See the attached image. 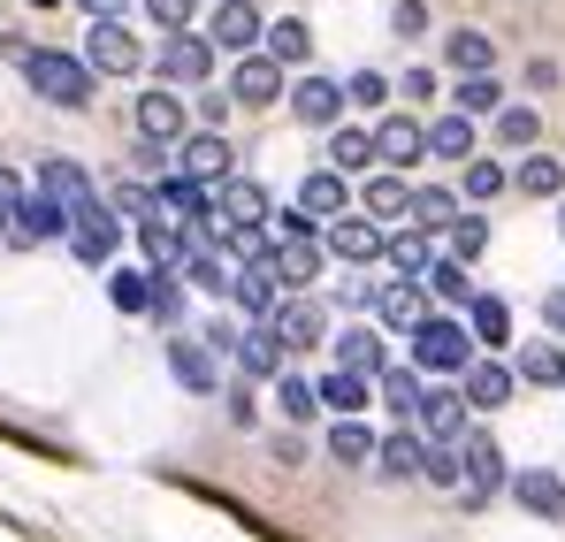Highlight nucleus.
<instances>
[{
    "label": "nucleus",
    "instance_id": "603ef678",
    "mask_svg": "<svg viewBox=\"0 0 565 542\" xmlns=\"http://www.w3.org/2000/svg\"><path fill=\"white\" fill-rule=\"evenodd\" d=\"M184 275H191V283H199V290H230V268H222V261H214L206 245H199V253H191V261H184Z\"/></svg>",
    "mask_w": 565,
    "mask_h": 542
},
{
    "label": "nucleus",
    "instance_id": "e433bc0d",
    "mask_svg": "<svg viewBox=\"0 0 565 542\" xmlns=\"http://www.w3.org/2000/svg\"><path fill=\"white\" fill-rule=\"evenodd\" d=\"M413 230H451L459 222V191H444V183H428V191H413Z\"/></svg>",
    "mask_w": 565,
    "mask_h": 542
},
{
    "label": "nucleus",
    "instance_id": "e2e57ef3",
    "mask_svg": "<svg viewBox=\"0 0 565 542\" xmlns=\"http://www.w3.org/2000/svg\"><path fill=\"white\" fill-rule=\"evenodd\" d=\"M558 230H565V214H558Z\"/></svg>",
    "mask_w": 565,
    "mask_h": 542
},
{
    "label": "nucleus",
    "instance_id": "473e14b6",
    "mask_svg": "<svg viewBox=\"0 0 565 542\" xmlns=\"http://www.w3.org/2000/svg\"><path fill=\"white\" fill-rule=\"evenodd\" d=\"M382 253H390V268H397V283H420L428 275V230H397V237H382Z\"/></svg>",
    "mask_w": 565,
    "mask_h": 542
},
{
    "label": "nucleus",
    "instance_id": "49530a36",
    "mask_svg": "<svg viewBox=\"0 0 565 542\" xmlns=\"http://www.w3.org/2000/svg\"><path fill=\"white\" fill-rule=\"evenodd\" d=\"M497 138H504V146H535V138H543V115H535V107H497Z\"/></svg>",
    "mask_w": 565,
    "mask_h": 542
},
{
    "label": "nucleus",
    "instance_id": "37998d69",
    "mask_svg": "<svg viewBox=\"0 0 565 542\" xmlns=\"http://www.w3.org/2000/svg\"><path fill=\"white\" fill-rule=\"evenodd\" d=\"M489 62H497V46L481 31H451V70L459 77H489Z\"/></svg>",
    "mask_w": 565,
    "mask_h": 542
},
{
    "label": "nucleus",
    "instance_id": "6e6d98bb",
    "mask_svg": "<svg viewBox=\"0 0 565 542\" xmlns=\"http://www.w3.org/2000/svg\"><path fill=\"white\" fill-rule=\"evenodd\" d=\"M15 206H23V177H15V169L0 161V230L15 222Z\"/></svg>",
    "mask_w": 565,
    "mask_h": 542
},
{
    "label": "nucleus",
    "instance_id": "c85d7f7f",
    "mask_svg": "<svg viewBox=\"0 0 565 542\" xmlns=\"http://www.w3.org/2000/svg\"><path fill=\"white\" fill-rule=\"evenodd\" d=\"M420 390H428V382H420L413 366H382V374H375V397L405 421V428H413V413H420Z\"/></svg>",
    "mask_w": 565,
    "mask_h": 542
},
{
    "label": "nucleus",
    "instance_id": "5701e85b",
    "mask_svg": "<svg viewBox=\"0 0 565 542\" xmlns=\"http://www.w3.org/2000/svg\"><path fill=\"white\" fill-rule=\"evenodd\" d=\"M169 374L184 382L191 397H206V390L222 382V366H214V352H206L199 337H177V344H169Z\"/></svg>",
    "mask_w": 565,
    "mask_h": 542
},
{
    "label": "nucleus",
    "instance_id": "72a5a7b5",
    "mask_svg": "<svg viewBox=\"0 0 565 542\" xmlns=\"http://www.w3.org/2000/svg\"><path fill=\"white\" fill-rule=\"evenodd\" d=\"M428 130V153L436 161H473V123L467 115H436V123H420Z\"/></svg>",
    "mask_w": 565,
    "mask_h": 542
},
{
    "label": "nucleus",
    "instance_id": "0eeeda50",
    "mask_svg": "<svg viewBox=\"0 0 565 542\" xmlns=\"http://www.w3.org/2000/svg\"><path fill=\"white\" fill-rule=\"evenodd\" d=\"M260 39H268V23H260V8L253 0H222L214 8V23H206V46H222V54H260Z\"/></svg>",
    "mask_w": 565,
    "mask_h": 542
},
{
    "label": "nucleus",
    "instance_id": "13d9d810",
    "mask_svg": "<svg viewBox=\"0 0 565 542\" xmlns=\"http://www.w3.org/2000/svg\"><path fill=\"white\" fill-rule=\"evenodd\" d=\"M77 8H85L93 23H122V15H130V0H77Z\"/></svg>",
    "mask_w": 565,
    "mask_h": 542
},
{
    "label": "nucleus",
    "instance_id": "09e8293b",
    "mask_svg": "<svg viewBox=\"0 0 565 542\" xmlns=\"http://www.w3.org/2000/svg\"><path fill=\"white\" fill-rule=\"evenodd\" d=\"M420 283H436V298H473V275L459 268V261H428Z\"/></svg>",
    "mask_w": 565,
    "mask_h": 542
},
{
    "label": "nucleus",
    "instance_id": "052dcab7",
    "mask_svg": "<svg viewBox=\"0 0 565 542\" xmlns=\"http://www.w3.org/2000/svg\"><path fill=\"white\" fill-rule=\"evenodd\" d=\"M543 321H551V329L565 337V290H551V298H543Z\"/></svg>",
    "mask_w": 565,
    "mask_h": 542
},
{
    "label": "nucleus",
    "instance_id": "58836bf2",
    "mask_svg": "<svg viewBox=\"0 0 565 542\" xmlns=\"http://www.w3.org/2000/svg\"><path fill=\"white\" fill-rule=\"evenodd\" d=\"M375 428H367V421H337V428H329V458H344V466H367V458H375Z\"/></svg>",
    "mask_w": 565,
    "mask_h": 542
},
{
    "label": "nucleus",
    "instance_id": "6e6552de",
    "mask_svg": "<svg viewBox=\"0 0 565 542\" xmlns=\"http://www.w3.org/2000/svg\"><path fill=\"white\" fill-rule=\"evenodd\" d=\"M85 70H107V77H138V70H146V46H138L122 23H93V39H85Z\"/></svg>",
    "mask_w": 565,
    "mask_h": 542
},
{
    "label": "nucleus",
    "instance_id": "412c9836",
    "mask_svg": "<svg viewBox=\"0 0 565 542\" xmlns=\"http://www.w3.org/2000/svg\"><path fill=\"white\" fill-rule=\"evenodd\" d=\"M344 177H329V169H306V183H298V214L306 222H344Z\"/></svg>",
    "mask_w": 565,
    "mask_h": 542
},
{
    "label": "nucleus",
    "instance_id": "4d7b16f0",
    "mask_svg": "<svg viewBox=\"0 0 565 542\" xmlns=\"http://www.w3.org/2000/svg\"><path fill=\"white\" fill-rule=\"evenodd\" d=\"M390 23H397V39H420V31H428V8H420V0H397Z\"/></svg>",
    "mask_w": 565,
    "mask_h": 542
},
{
    "label": "nucleus",
    "instance_id": "ea45409f",
    "mask_svg": "<svg viewBox=\"0 0 565 542\" xmlns=\"http://www.w3.org/2000/svg\"><path fill=\"white\" fill-rule=\"evenodd\" d=\"M520 191H527V199H558L565 191V161L558 153H527V161H520Z\"/></svg>",
    "mask_w": 565,
    "mask_h": 542
},
{
    "label": "nucleus",
    "instance_id": "f03ea898",
    "mask_svg": "<svg viewBox=\"0 0 565 542\" xmlns=\"http://www.w3.org/2000/svg\"><path fill=\"white\" fill-rule=\"evenodd\" d=\"M15 62H23L31 92H39V99H54V107H85V99H93V70H85V54H62V46H23Z\"/></svg>",
    "mask_w": 565,
    "mask_h": 542
},
{
    "label": "nucleus",
    "instance_id": "bb28decb",
    "mask_svg": "<svg viewBox=\"0 0 565 542\" xmlns=\"http://www.w3.org/2000/svg\"><path fill=\"white\" fill-rule=\"evenodd\" d=\"M313 397H321L337 421H360V413L375 405V382H360V374H321V382H313Z\"/></svg>",
    "mask_w": 565,
    "mask_h": 542
},
{
    "label": "nucleus",
    "instance_id": "393cba45",
    "mask_svg": "<svg viewBox=\"0 0 565 542\" xmlns=\"http://www.w3.org/2000/svg\"><path fill=\"white\" fill-rule=\"evenodd\" d=\"M382 366H390V360H382V337L367 329V321L337 337V374H360V382H375Z\"/></svg>",
    "mask_w": 565,
    "mask_h": 542
},
{
    "label": "nucleus",
    "instance_id": "3c124183",
    "mask_svg": "<svg viewBox=\"0 0 565 542\" xmlns=\"http://www.w3.org/2000/svg\"><path fill=\"white\" fill-rule=\"evenodd\" d=\"M382 99H390V77H382V70H360V77L344 85V107H382Z\"/></svg>",
    "mask_w": 565,
    "mask_h": 542
},
{
    "label": "nucleus",
    "instance_id": "f8f14e48",
    "mask_svg": "<svg viewBox=\"0 0 565 542\" xmlns=\"http://www.w3.org/2000/svg\"><path fill=\"white\" fill-rule=\"evenodd\" d=\"M282 99H290V115H298V123H313V130H329V123L344 115V85H337V77H321V70H306Z\"/></svg>",
    "mask_w": 565,
    "mask_h": 542
},
{
    "label": "nucleus",
    "instance_id": "864d4df0",
    "mask_svg": "<svg viewBox=\"0 0 565 542\" xmlns=\"http://www.w3.org/2000/svg\"><path fill=\"white\" fill-rule=\"evenodd\" d=\"M504 169H497V161H467V199H497V191H504Z\"/></svg>",
    "mask_w": 565,
    "mask_h": 542
},
{
    "label": "nucleus",
    "instance_id": "f704fd0d",
    "mask_svg": "<svg viewBox=\"0 0 565 542\" xmlns=\"http://www.w3.org/2000/svg\"><path fill=\"white\" fill-rule=\"evenodd\" d=\"M260 54H268L276 70H290V62H306V54H313V31H306L298 15H282V23H268V39H260Z\"/></svg>",
    "mask_w": 565,
    "mask_h": 542
},
{
    "label": "nucleus",
    "instance_id": "a878e982",
    "mask_svg": "<svg viewBox=\"0 0 565 542\" xmlns=\"http://www.w3.org/2000/svg\"><path fill=\"white\" fill-rule=\"evenodd\" d=\"M153 290H161L153 268H107V306L115 313H153Z\"/></svg>",
    "mask_w": 565,
    "mask_h": 542
},
{
    "label": "nucleus",
    "instance_id": "9b49d317",
    "mask_svg": "<svg viewBox=\"0 0 565 542\" xmlns=\"http://www.w3.org/2000/svg\"><path fill=\"white\" fill-rule=\"evenodd\" d=\"M268 337L282 344V360H290V352H313V344L329 337V321H321V306H313V298H282L276 321H268Z\"/></svg>",
    "mask_w": 565,
    "mask_h": 542
},
{
    "label": "nucleus",
    "instance_id": "39448f33",
    "mask_svg": "<svg viewBox=\"0 0 565 542\" xmlns=\"http://www.w3.org/2000/svg\"><path fill=\"white\" fill-rule=\"evenodd\" d=\"M367 146H375L382 177H405V169H420V161H428V130H420L413 115H382Z\"/></svg>",
    "mask_w": 565,
    "mask_h": 542
},
{
    "label": "nucleus",
    "instance_id": "7ed1b4c3",
    "mask_svg": "<svg viewBox=\"0 0 565 542\" xmlns=\"http://www.w3.org/2000/svg\"><path fill=\"white\" fill-rule=\"evenodd\" d=\"M62 237H70V253H77L85 268H107V261H115V245H122V214H115L107 199H85V206L70 214V230H62Z\"/></svg>",
    "mask_w": 565,
    "mask_h": 542
},
{
    "label": "nucleus",
    "instance_id": "423d86ee",
    "mask_svg": "<svg viewBox=\"0 0 565 542\" xmlns=\"http://www.w3.org/2000/svg\"><path fill=\"white\" fill-rule=\"evenodd\" d=\"M504 481H512V474H504V451H497V436L467 428V436H459V489H467L473 504H481V497H497Z\"/></svg>",
    "mask_w": 565,
    "mask_h": 542
},
{
    "label": "nucleus",
    "instance_id": "bf43d9fd",
    "mask_svg": "<svg viewBox=\"0 0 565 542\" xmlns=\"http://www.w3.org/2000/svg\"><path fill=\"white\" fill-rule=\"evenodd\" d=\"M199 115H206V130L222 138V123H230V99H222V92H206V99H199Z\"/></svg>",
    "mask_w": 565,
    "mask_h": 542
},
{
    "label": "nucleus",
    "instance_id": "1a4fd4ad",
    "mask_svg": "<svg viewBox=\"0 0 565 542\" xmlns=\"http://www.w3.org/2000/svg\"><path fill=\"white\" fill-rule=\"evenodd\" d=\"M413 436H420V444H459V436H467V397H459V390H420Z\"/></svg>",
    "mask_w": 565,
    "mask_h": 542
},
{
    "label": "nucleus",
    "instance_id": "5fc2aeb1",
    "mask_svg": "<svg viewBox=\"0 0 565 542\" xmlns=\"http://www.w3.org/2000/svg\"><path fill=\"white\" fill-rule=\"evenodd\" d=\"M146 15H153L161 31H191V15H199V0H146Z\"/></svg>",
    "mask_w": 565,
    "mask_h": 542
},
{
    "label": "nucleus",
    "instance_id": "c9c22d12",
    "mask_svg": "<svg viewBox=\"0 0 565 542\" xmlns=\"http://www.w3.org/2000/svg\"><path fill=\"white\" fill-rule=\"evenodd\" d=\"M367 306H375V321H390V329H413L420 321V283H382Z\"/></svg>",
    "mask_w": 565,
    "mask_h": 542
},
{
    "label": "nucleus",
    "instance_id": "20e7f679",
    "mask_svg": "<svg viewBox=\"0 0 565 542\" xmlns=\"http://www.w3.org/2000/svg\"><path fill=\"white\" fill-rule=\"evenodd\" d=\"M153 70H161V92H199L214 77V46L199 31H169L161 54H153Z\"/></svg>",
    "mask_w": 565,
    "mask_h": 542
},
{
    "label": "nucleus",
    "instance_id": "6ab92c4d",
    "mask_svg": "<svg viewBox=\"0 0 565 542\" xmlns=\"http://www.w3.org/2000/svg\"><path fill=\"white\" fill-rule=\"evenodd\" d=\"M321 253L367 268V261H382V230H375V222H360V214H344V222H329V245H321Z\"/></svg>",
    "mask_w": 565,
    "mask_h": 542
},
{
    "label": "nucleus",
    "instance_id": "de8ad7c7",
    "mask_svg": "<svg viewBox=\"0 0 565 542\" xmlns=\"http://www.w3.org/2000/svg\"><path fill=\"white\" fill-rule=\"evenodd\" d=\"M481 245H489V222H481V214H459V222H451V253H444V261H459V268H467Z\"/></svg>",
    "mask_w": 565,
    "mask_h": 542
},
{
    "label": "nucleus",
    "instance_id": "b1692460",
    "mask_svg": "<svg viewBox=\"0 0 565 542\" xmlns=\"http://www.w3.org/2000/svg\"><path fill=\"white\" fill-rule=\"evenodd\" d=\"M512 390H520V382H512V366H504V360H473L459 397H467V405H481V413H497V405H512Z\"/></svg>",
    "mask_w": 565,
    "mask_h": 542
},
{
    "label": "nucleus",
    "instance_id": "f257e3e1",
    "mask_svg": "<svg viewBox=\"0 0 565 542\" xmlns=\"http://www.w3.org/2000/svg\"><path fill=\"white\" fill-rule=\"evenodd\" d=\"M413 374L428 382V374H467L473 366V337H467V321H451V313H420L413 329Z\"/></svg>",
    "mask_w": 565,
    "mask_h": 542
},
{
    "label": "nucleus",
    "instance_id": "aec40b11",
    "mask_svg": "<svg viewBox=\"0 0 565 542\" xmlns=\"http://www.w3.org/2000/svg\"><path fill=\"white\" fill-rule=\"evenodd\" d=\"M321 261H329L321 237H282L276 245V290H306V283L321 275Z\"/></svg>",
    "mask_w": 565,
    "mask_h": 542
},
{
    "label": "nucleus",
    "instance_id": "ddd939ff",
    "mask_svg": "<svg viewBox=\"0 0 565 542\" xmlns=\"http://www.w3.org/2000/svg\"><path fill=\"white\" fill-rule=\"evenodd\" d=\"M230 298L245 306V321H276V306H282V290H276V261H253V268H237L230 275Z\"/></svg>",
    "mask_w": 565,
    "mask_h": 542
},
{
    "label": "nucleus",
    "instance_id": "7c9ffc66",
    "mask_svg": "<svg viewBox=\"0 0 565 542\" xmlns=\"http://www.w3.org/2000/svg\"><path fill=\"white\" fill-rule=\"evenodd\" d=\"M177 177L191 183H214V177H230V146L214 138V130H199V138H184V169Z\"/></svg>",
    "mask_w": 565,
    "mask_h": 542
},
{
    "label": "nucleus",
    "instance_id": "c756f323",
    "mask_svg": "<svg viewBox=\"0 0 565 542\" xmlns=\"http://www.w3.org/2000/svg\"><path fill=\"white\" fill-rule=\"evenodd\" d=\"M62 230H70V222H62L46 199H31V191H23V206H15V222H8V237H15V245H46V237H62Z\"/></svg>",
    "mask_w": 565,
    "mask_h": 542
},
{
    "label": "nucleus",
    "instance_id": "9d476101",
    "mask_svg": "<svg viewBox=\"0 0 565 542\" xmlns=\"http://www.w3.org/2000/svg\"><path fill=\"white\" fill-rule=\"evenodd\" d=\"M31 199H46V206L70 222V214L93 199V177H85L77 161H62V153H54V161H39V183H31Z\"/></svg>",
    "mask_w": 565,
    "mask_h": 542
},
{
    "label": "nucleus",
    "instance_id": "a211bd4d",
    "mask_svg": "<svg viewBox=\"0 0 565 542\" xmlns=\"http://www.w3.org/2000/svg\"><path fill=\"white\" fill-rule=\"evenodd\" d=\"M214 214H230V230H268V191L253 177H230L222 199H214Z\"/></svg>",
    "mask_w": 565,
    "mask_h": 542
},
{
    "label": "nucleus",
    "instance_id": "4468645a",
    "mask_svg": "<svg viewBox=\"0 0 565 542\" xmlns=\"http://www.w3.org/2000/svg\"><path fill=\"white\" fill-rule=\"evenodd\" d=\"M276 99H282V70L268 54H245L230 70V107H276Z\"/></svg>",
    "mask_w": 565,
    "mask_h": 542
},
{
    "label": "nucleus",
    "instance_id": "dca6fc26",
    "mask_svg": "<svg viewBox=\"0 0 565 542\" xmlns=\"http://www.w3.org/2000/svg\"><path fill=\"white\" fill-rule=\"evenodd\" d=\"M138 138L146 146H177L184 138V92H138Z\"/></svg>",
    "mask_w": 565,
    "mask_h": 542
},
{
    "label": "nucleus",
    "instance_id": "a19ab883",
    "mask_svg": "<svg viewBox=\"0 0 565 542\" xmlns=\"http://www.w3.org/2000/svg\"><path fill=\"white\" fill-rule=\"evenodd\" d=\"M367 161H375L367 130H337V138H329V177H360Z\"/></svg>",
    "mask_w": 565,
    "mask_h": 542
},
{
    "label": "nucleus",
    "instance_id": "cd10ccee",
    "mask_svg": "<svg viewBox=\"0 0 565 542\" xmlns=\"http://www.w3.org/2000/svg\"><path fill=\"white\" fill-rule=\"evenodd\" d=\"M230 360H237V374H245V382H268V374H282V344L268 337V329H245Z\"/></svg>",
    "mask_w": 565,
    "mask_h": 542
},
{
    "label": "nucleus",
    "instance_id": "2eb2a0df",
    "mask_svg": "<svg viewBox=\"0 0 565 542\" xmlns=\"http://www.w3.org/2000/svg\"><path fill=\"white\" fill-rule=\"evenodd\" d=\"M153 206L169 214V222H184V230H206V214H214V191L191 177H161L153 183Z\"/></svg>",
    "mask_w": 565,
    "mask_h": 542
},
{
    "label": "nucleus",
    "instance_id": "0e129e2a",
    "mask_svg": "<svg viewBox=\"0 0 565 542\" xmlns=\"http://www.w3.org/2000/svg\"><path fill=\"white\" fill-rule=\"evenodd\" d=\"M253 8H260V0H253Z\"/></svg>",
    "mask_w": 565,
    "mask_h": 542
},
{
    "label": "nucleus",
    "instance_id": "4be33fe9",
    "mask_svg": "<svg viewBox=\"0 0 565 542\" xmlns=\"http://www.w3.org/2000/svg\"><path fill=\"white\" fill-rule=\"evenodd\" d=\"M512 497L535 512V520H565V481L551 466H527V474H512Z\"/></svg>",
    "mask_w": 565,
    "mask_h": 542
},
{
    "label": "nucleus",
    "instance_id": "c03bdc74",
    "mask_svg": "<svg viewBox=\"0 0 565 542\" xmlns=\"http://www.w3.org/2000/svg\"><path fill=\"white\" fill-rule=\"evenodd\" d=\"M276 405H282V421H313L321 413V397H313L306 374H276Z\"/></svg>",
    "mask_w": 565,
    "mask_h": 542
},
{
    "label": "nucleus",
    "instance_id": "4c0bfd02",
    "mask_svg": "<svg viewBox=\"0 0 565 542\" xmlns=\"http://www.w3.org/2000/svg\"><path fill=\"white\" fill-rule=\"evenodd\" d=\"M512 382H543V390H565V352L558 344H527L520 366H512Z\"/></svg>",
    "mask_w": 565,
    "mask_h": 542
},
{
    "label": "nucleus",
    "instance_id": "2f4dec72",
    "mask_svg": "<svg viewBox=\"0 0 565 542\" xmlns=\"http://www.w3.org/2000/svg\"><path fill=\"white\" fill-rule=\"evenodd\" d=\"M420 458H428V444H420L413 428H397V436H382V444H375V466L390 474V481H413V474H420Z\"/></svg>",
    "mask_w": 565,
    "mask_h": 542
},
{
    "label": "nucleus",
    "instance_id": "a18cd8bd",
    "mask_svg": "<svg viewBox=\"0 0 565 542\" xmlns=\"http://www.w3.org/2000/svg\"><path fill=\"white\" fill-rule=\"evenodd\" d=\"M405 206H413V191H405V177H367V222H375V214H405Z\"/></svg>",
    "mask_w": 565,
    "mask_h": 542
},
{
    "label": "nucleus",
    "instance_id": "f3484780",
    "mask_svg": "<svg viewBox=\"0 0 565 542\" xmlns=\"http://www.w3.org/2000/svg\"><path fill=\"white\" fill-rule=\"evenodd\" d=\"M467 337H473V344H489V352L512 344V306H504L497 290H473V298H467Z\"/></svg>",
    "mask_w": 565,
    "mask_h": 542
},
{
    "label": "nucleus",
    "instance_id": "79ce46f5",
    "mask_svg": "<svg viewBox=\"0 0 565 542\" xmlns=\"http://www.w3.org/2000/svg\"><path fill=\"white\" fill-rule=\"evenodd\" d=\"M451 99H459V107H451V115H497V107H504V85H497V77H459V92H451Z\"/></svg>",
    "mask_w": 565,
    "mask_h": 542
},
{
    "label": "nucleus",
    "instance_id": "8fccbe9b",
    "mask_svg": "<svg viewBox=\"0 0 565 542\" xmlns=\"http://www.w3.org/2000/svg\"><path fill=\"white\" fill-rule=\"evenodd\" d=\"M420 474H428L436 489H459V444H428V458H420Z\"/></svg>",
    "mask_w": 565,
    "mask_h": 542
},
{
    "label": "nucleus",
    "instance_id": "680f3d73",
    "mask_svg": "<svg viewBox=\"0 0 565 542\" xmlns=\"http://www.w3.org/2000/svg\"><path fill=\"white\" fill-rule=\"evenodd\" d=\"M31 8H54V0H31Z\"/></svg>",
    "mask_w": 565,
    "mask_h": 542
}]
</instances>
